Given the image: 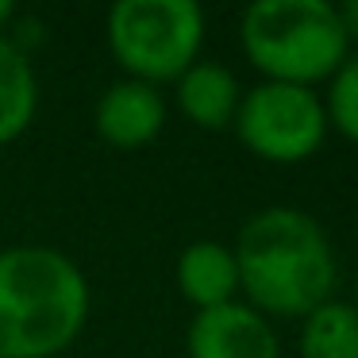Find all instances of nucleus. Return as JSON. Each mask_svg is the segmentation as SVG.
<instances>
[{"mask_svg":"<svg viewBox=\"0 0 358 358\" xmlns=\"http://www.w3.org/2000/svg\"><path fill=\"white\" fill-rule=\"evenodd\" d=\"M239 293L266 320H304L335 296V250L316 216L293 204L258 208L231 243Z\"/></svg>","mask_w":358,"mask_h":358,"instance_id":"obj_1","label":"nucleus"},{"mask_svg":"<svg viewBox=\"0 0 358 358\" xmlns=\"http://www.w3.org/2000/svg\"><path fill=\"white\" fill-rule=\"evenodd\" d=\"M339 24H343V35H347V43H358V0H350V4H339Z\"/></svg>","mask_w":358,"mask_h":358,"instance_id":"obj_13","label":"nucleus"},{"mask_svg":"<svg viewBox=\"0 0 358 358\" xmlns=\"http://www.w3.org/2000/svg\"><path fill=\"white\" fill-rule=\"evenodd\" d=\"M239 47L262 81L316 89L347 62L350 43L327 0H255L239 20Z\"/></svg>","mask_w":358,"mask_h":358,"instance_id":"obj_3","label":"nucleus"},{"mask_svg":"<svg viewBox=\"0 0 358 358\" xmlns=\"http://www.w3.org/2000/svg\"><path fill=\"white\" fill-rule=\"evenodd\" d=\"M89 278L66 250L16 243L0 250V358H58L89 324Z\"/></svg>","mask_w":358,"mask_h":358,"instance_id":"obj_2","label":"nucleus"},{"mask_svg":"<svg viewBox=\"0 0 358 358\" xmlns=\"http://www.w3.org/2000/svg\"><path fill=\"white\" fill-rule=\"evenodd\" d=\"M231 131L262 162L296 166L324 147L331 127L316 89L258 81L255 89H243Z\"/></svg>","mask_w":358,"mask_h":358,"instance_id":"obj_5","label":"nucleus"},{"mask_svg":"<svg viewBox=\"0 0 358 358\" xmlns=\"http://www.w3.org/2000/svg\"><path fill=\"white\" fill-rule=\"evenodd\" d=\"M320 101L327 112V127H335L343 139L358 143V55H347V62L331 73L327 93Z\"/></svg>","mask_w":358,"mask_h":358,"instance_id":"obj_12","label":"nucleus"},{"mask_svg":"<svg viewBox=\"0 0 358 358\" xmlns=\"http://www.w3.org/2000/svg\"><path fill=\"white\" fill-rule=\"evenodd\" d=\"M39 112V78L16 39L0 35V147L16 143Z\"/></svg>","mask_w":358,"mask_h":358,"instance_id":"obj_10","label":"nucleus"},{"mask_svg":"<svg viewBox=\"0 0 358 358\" xmlns=\"http://www.w3.org/2000/svg\"><path fill=\"white\" fill-rule=\"evenodd\" d=\"M173 101L181 116L201 131H227L243 101V85L227 66L220 62H193L173 81Z\"/></svg>","mask_w":358,"mask_h":358,"instance_id":"obj_9","label":"nucleus"},{"mask_svg":"<svg viewBox=\"0 0 358 358\" xmlns=\"http://www.w3.org/2000/svg\"><path fill=\"white\" fill-rule=\"evenodd\" d=\"M93 127L116 150L150 147L166 127L162 89L147 85V81H131V78L112 81L93 108Z\"/></svg>","mask_w":358,"mask_h":358,"instance_id":"obj_7","label":"nucleus"},{"mask_svg":"<svg viewBox=\"0 0 358 358\" xmlns=\"http://www.w3.org/2000/svg\"><path fill=\"white\" fill-rule=\"evenodd\" d=\"M204 27L196 0H120L108 8L104 39L124 78L158 89L201 62Z\"/></svg>","mask_w":358,"mask_h":358,"instance_id":"obj_4","label":"nucleus"},{"mask_svg":"<svg viewBox=\"0 0 358 358\" xmlns=\"http://www.w3.org/2000/svg\"><path fill=\"white\" fill-rule=\"evenodd\" d=\"M189 358H281L273 320L255 312L247 301H231L208 312H193L185 327Z\"/></svg>","mask_w":358,"mask_h":358,"instance_id":"obj_6","label":"nucleus"},{"mask_svg":"<svg viewBox=\"0 0 358 358\" xmlns=\"http://www.w3.org/2000/svg\"><path fill=\"white\" fill-rule=\"evenodd\" d=\"M178 293L193 304V312H208L239 301V266L235 250L220 239H196L178 255L173 266Z\"/></svg>","mask_w":358,"mask_h":358,"instance_id":"obj_8","label":"nucleus"},{"mask_svg":"<svg viewBox=\"0 0 358 358\" xmlns=\"http://www.w3.org/2000/svg\"><path fill=\"white\" fill-rule=\"evenodd\" d=\"M301 358H358V308L350 301H324L301 320Z\"/></svg>","mask_w":358,"mask_h":358,"instance_id":"obj_11","label":"nucleus"},{"mask_svg":"<svg viewBox=\"0 0 358 358\" xmlns=\"http://www.w3.org/2000/svg\"><path fill=\"white\" fill-rule=\"evenodd\" d=\"M350 304L358 308V270H355V301H350Z\"/></svg>","mask_w":358,"mask_h":358,"instance_id":"obj_15","label":"nucleus"},{"mask_svg":"<svg viewBox=\"0 0 358 358\" xmlns=\"http://www.w3.org/2000/svg\"><path fill=\"white\" fill-rule=\"evenodd\" d=\"M16 20V8H12V0H0V31Z\"/></svg>","mask_w":358,"mask_h":358,"instance_id":"obj_14","label":"nucleus"}]
</instances>
